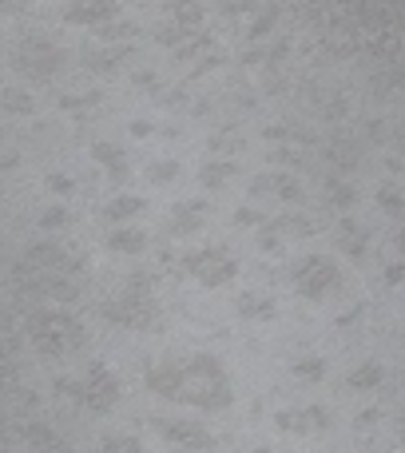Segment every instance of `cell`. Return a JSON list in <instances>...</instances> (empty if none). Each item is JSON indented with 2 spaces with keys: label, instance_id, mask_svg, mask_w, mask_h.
Listing matches in <instances>:
<instances>
[{
  "label": "cell",
  "instance_id": "cell-30",
  "mask_svg": "<svg viewBox=\"0 0 405 453\" xmlns=\"http://www.w3.org/2000/svg\"><path fill=\"white\" fill-rule=\"evenodd\" d=\"M386 279H390V282H401V263H394V266H390V274H386Z\"/></svg>",
  "mask_w": 405,
  "mask_h": 453
},
{
  "label": "cell",
  "instance_id": "cell-21",
  "mask_svg": "<svg viewBox=\"0 0 405 453\" xmlns=\"http://www.w3.org/2000/svg\"><path fill=\"white\" fill-rule=\"evenodd\" d=\"M294 374H298V378H314V382H318V378L326 374V366H322V358H302V362L294 366Z\"/></svg>",
  "mask_w": 405,
  "mask_h": 453
},
{
  "label": "cell",
  "instance_id": "cell-5",
  "mask_svg": "<svg viewBox=\"0 0 405 453\" xmlns=\"http://www.w3.org/2000/svg\"><path fill=\"white\" fill-rule=\"evenodd\" d=\"M183 266H187L191 274H199L202 282H210V287H218V282L234 279V263L226 258V250L218 247H207V250H195V255L183 258Z\"/></svg>",
  "mask_w": 405,
  "mask_h": 453
},
{
  "label": "cell",
  "instance_id": "cell-24",
  "mask_svg": "<svg viewBox=\"0 0 405 453\" xmlns=\"http://www.w3.org/2000/svg\"><path fill=\"white\" fill-rule=\"evenodd\" d=\"M175 172H180V167H175V164H156V167H151V180H159V183H167V180H172V175Z\"/></svg>",
  "mask_w": 405,
  "mask_h": 453
},
{
  "label": "cell",
  "instance_id": "cell-13",
  "mask_svg": "<svg viewBox=\"0 0 405 453\" xmlns=\"http://www.w3.org/2000/svg\"><path fill=\"white\" fill-rule=\"evenodd\" d=\"M96 159H100V164L103 167H108V172L111 175H116V180H124V175H127V159L124 156H119V151L116 148H111V143H96Z\"/></svg>",
  "mask_w": 405,
  "mask_h": 453
},
{
  "label": "cell",
  "instance_id": "cell-4",
  "mask_svg": "<svg viewBox=\"0 0 405 453\" xmlns=\"http://www.w3.org/2000/svg\"><path fill=\"white\" fill-rule=\"evenodd\" d=\"M80 402H88V406L100 410V414L111 410L119 402V378L111 374L103 362H92V366H88V382L80 386Z\"/></svg>",
  "mask_w": 405,
  "mask_h": 453
},
{
  "label": "cell",
  "instance_id": "cell-18",
  "mask_svg": "<svg viewBox=\"0 0 405 453\" xmlns=\"http://www.w3.org/2000/svg\"><path fill=\"white\" fill-rule=\"evenodd\" d=\"M231 175H234V164H210L207 172H202V183H207V188H223Z\"/></svg>",
  "mask_w": 405,
  "mask_h": 453
},
{
  "label": "cell",
  "instance_id": "cell-16",
  "mask_svg": "<svg viewBox=\"0 0 405 453\" xmlns=\"http://www.w3.org/2000/svg\"><path fill=\"white\" fill-rule=\"evenodd\" d=\"M202 215H207V207L202 203H191V207H180V211H175V231H191V226H199L202 223Z\"/></svg>",
  "mask_w": 405,
  "mask_h": 453
},
{
  "label": "cell",
  "instance_id": "cell-20",
  "mask_svg": "<svg viewBox=\"0 0 405 453\" xmlns=\"http://www.w3.org/2000/svg\"><path fill=\"white\" fill-rule=\"evenodd\" d=\"M175 12H180V20H183V28H187V24H199V16H202V8L195 4V0H175Z\"/></svg>",
  "mask_w": 405,
  "mask_h": 453
},
{
  "label": "cell",
  "instance_id": "cell-1",
  "mask_svg": "<svg viewBox=\"0 0 405 453\" xmlns=\"http://www.w3.org/2000/svg\"><path fill=\"white\" fill-rule=\"evenodd\" d=\"M148 386L156 394L172 402H187L199 410H226L231 406V382H226V370L218 366V358H199L191 362H159L148 370Z\"/></svg>",
  "mask_w": 405,
  "mask_h": 453
},
{
  "label": "cell",
  "instance_id": "cell-17",
  "mask_svg": "<svg viewBox=\"0 0 405 453\" xmlns=\"http://www.w3.org/2000/svg\"><path fill=\"white\" fill-rule=\"evenodd\" d=\"M239 311H242V314H258V319H271V314H274V306L266 303L263 295H242Z\"/></svg>",
  "mask_w": 405,
  "mask_h": 453
},
{
  "label": "cell",
  "instance_id": "cell-22",
  "mask_svg": "<svg viewBox=\"0 0 405 453\" xmlns=\"http://www.w3.org/2000/svg\"><path fill=\"white\" fill-rule=\"evenodd\" d=\"M326 191H330V203H334V207H350V203H354V191L346 188V183H338V180H334Z\"/></svg>",
  "mask_w": 405,
  "mask_h": 453
},
{
  "label": "cell",
  "instance_id": "cell-12",
  "mask_svg": "<svg viewBox=\"0 0 405 453\" xmlns=\"http://www.w3.org/2000/svg\"><path fill=\"white\" fill-rule=\"evenodd\" d=\"M382 378H386V370L378 366V362H362V366L350 374V386H354V390H374Z\"/></svg>",
  "mask_w": 405,
  "mask_h": 453
},
{
  "label": "cell",
  "instance_id": "cell-26",
  "mask_svg": "<svg viewBox=\"0 0 405 453\" xmlns=\"http://www.w3.org/2000/svg\"><path fill=\"white\" fill-rule=\"evenodd\" d=\"M382 207H386L390 215H401V199L394 196V191H382Z\"/></svg>",
  "mask_w": 405,
  "mask_h": 453
},
{
  "label": "cell",
  "instance_id": "cell-29",
  "mask_svg": "<svg viewBox=\"0 0 405 453\" xmlns=\"http://www.w3.org/2000/svg\"><path fill=\"white\" fill-rule=\"evenodd\" d=\"M48 183H52V191H72V183L64 180V175H52V180H48Z\"/></svg>",
  "mask_w": 405,
  "mask_h": 453
},
{
  "label": "cell",
  "instance_id": "cell-2",
  "mask_svg": "<svg viewBox=\"0 0 405 453\" xmlns=\"http://www.w3.org/2000/svg\"><path fill=\"white\" fill-rule=\"evenodd\" d=\"M32 342H36L40 354H64L84 342V330H80V322H72L68 314L44 311L32 319Z\"/></svg>",
  "mask_w": 405,
  "mask_h": 453
},
{
  "label": "cell",
  "instance_id": "cell-6",
  "mask_svg": "<svg viewBox=\"0 0 405 453\" xmlns=\"http://www.w3.org/2000/svg\"><path fill=\"white\" fill-rule=\"evenodd\" d=\"M140 287H143V279H135L132 295H124L119 303L103 306V314H108L111 322H119V326H143V322L151 319V303H148V295H140Z\"/></svg>",
  "mask_w": 405,
  "mask_h": 453
},
{
  "label": "cell",
  "instance_id": "cell-27",
  "mask_svg": "<svg viewBox=\"0 0 405 453\" xmlns=\"http://www.w3.org/2000/svg\"><path fill=\"white\" fill-rule=\"evenodd\" d=\"M103 36H132L135 24H108V28H100Z\"/></svg>",
  "mask_w": 405,
  "mask_h": 453
},
{
  "label": "cell",
  "instance_id": "cell-10",
  "mask_svg": "<svg viewBox=\"0 0 405 453\" xmlns=\"http://www.w3.org/2000/svg\"><path fill=\"white\" fill-rule=\"evenodd\" d=\"M255 196H279V199H290V203H298L302 199V188H298L290 175H258L255 180Z\"/></svg>",
  "mask_w": 405,
  "mask_h": 453
},
{
  "label": "cell",
  "instance_id": "cell-15",
  "mask_svg": "<svg viewBox=\"0 0 405 453\" xmlns=\"http://www.w3.org/2000/svg\"><path fill=\"white\" fill-rule=\"evenodd\" d=\"M135 211H143V199H135V196H119V199H111L108 203V219H127V215H135Z\"/></svg>",
  "mask_w": 405,
  "mask_h": 453
},
{
  "label": "cell",
  "instance_id": "cell-11",
  "mask_svg": "<svg viewBox=\"0 0 405 453\" xmlns=\"http://www.w3.org/2000/svg\"><path fill=\"white\" fill-rule=\"evenodd\" d=\"M338 242H342V250H350V255L354 258H358V255H366V231H362V226L358 223H350V219H342V223H338Z\"/></svg>",
  "mask_w": 405,
  "mask_h": 453
},
{
  "label": "cell",
  "instance_id": "cell-8",
  "mask_svg": "<svg viewBox=\"0 0 405 453\" xmlns=\"http://www.w3.org/2000/svg\"><path fill=\"white\" fill-rule=\"evenodd\" d=\"M279 426H282V430H294V434H310V430H326L330 418H326V410H318V406L282 410V414H279Z\"/></svg>",
  "mask_w": 405,
  "mask_h": 453
},
{
  "label": "cell",
  "instance_id": "cell-19",
  "mask_svg": "<svg viewBox=\"0 0 405 453\" xmlns=\"http://www.w3.org/2000/svg\"><path fill=\"white\" fill-rule=\"evenodd\" d=\"M103 449H108V453H143L140 441L124 438V434H119V438H116V434H111V438H103Z\"/></svg>",
  "mask_w": 405,
  "mask_h": 453
},
{
  "label": "cell",
  "instance_id": "cell-14",
  "mask_svg": "<svg viewBox=\"0 0 405 453\" xmlns=\"http://www.w3.org/2000/svg\"><path fill=\"white\" fill-rule=\"evenodd\" d=\"M111 247H116V250H127V255H135V250L148 247V234H143V231H116V234H111Z\"/></svg>",
  "mask_w": 405,
  "mask_h": 453
},
{
  "label": "cell",
  "instance_id": "cell-23",
  "mask_svg": "<svg viewBox=\"0 0 405 453\" xmlns=\"http://www.w3.org/2000/svg\"><path fill=\"white\" fill-rule=\"evenodd\" d=\"M0 104H4L8 111H32V100L28 96H20V92H4L0 96Z\"/></svg>",
  "mask_w": 405,
  "mask_h": 453
},
{
  "label": "cell",
  "instance_id": "cell-25",
  "mask_svg": "<svg viewBox=\"0 0 405 453\" xmlns=\"http://www.w3.org/2000/svg\"><path fill=\"white\" fill-rule=\"evenodd\" d=\"M44 226H64L68 223V211H64V207H56V211H44V219H40Z\"/></svg>",
  "mask_w": 405,
  "mask_h": 453
},
{
  "label": "cell",
  "instance_id": "cell-3",
  "mask_svg": "<svg viewBox=\"0 0 405 453\" xmlns=\"http://www.w3.org/2000/svg\"><path fill=\"white\" fill-rule=\"evenodd\" d=\"M342 282V271H338L334 263H330L326 255H310V258H302V263L294 266V287H298V295L302 298H326L330 290Z\"/></svg>",
  "mask_w": 405,
  "mask_h": 453
},
{
  "label": "cell",
  "instance_id": "cell-7",
  "mask_svg": "<svg viewBox=\"0 0 405 453\" xmlns=\"http://www.w3.org/2000/svg\"><path fill=\"white\" fill-rule=\"evenodd\" d=\"M156 426L159 434H164L167 441H175V446H191V449H210L215 446V438H210L207 430H199V426H191V422H172V418H156Z\"/></svg>",
  "mask_w": 405,
  "mask_h": 453
},
{
  "label": "cell",
  "instance_id": "cell-28",
  "mask_svg": "<svg viewBox=\"0 0 405 453\" xmlns=\"http://www.w3.org/2000/svg\"><path fill=\"white\" fill-rule=\"evenodd\" d=\"M258 219H263V215H258V211H247V207L234 215V223H258Z\"/></svg>",
  "mask_w": 405,
  "mask_h": 453
},
{
  "label": "cell",
  "instance_id": "cell-31",
  "mask_svg": "<svg viewBox=\"0 0 405 453\" xmlns=\"http://www.w3.org/2000/svg\"><path fill=\"white\" fill-rule=\"evenodd\" d=\"M0 4H20V0H0Z\"/></svg>",
  "mask_w": 405,
  "mask_h": 453
},
{
  "label": "cell",
  "instance_id": "cell-9",
  "mask_svg": "<svg viewBox=\"0 0 405 453\" xmlns=\"http://www.w3.org/2000/svg\"><path fill=\"white\" fill-rule=\"evenodd\" d=\"M119 12L116 0H80V4L68 8V20L72 24H88V28H96L100 20H111V16Z\"/></svg>",
  "mask_w": 405,
  "mask_h": 453
}]
</instances>
